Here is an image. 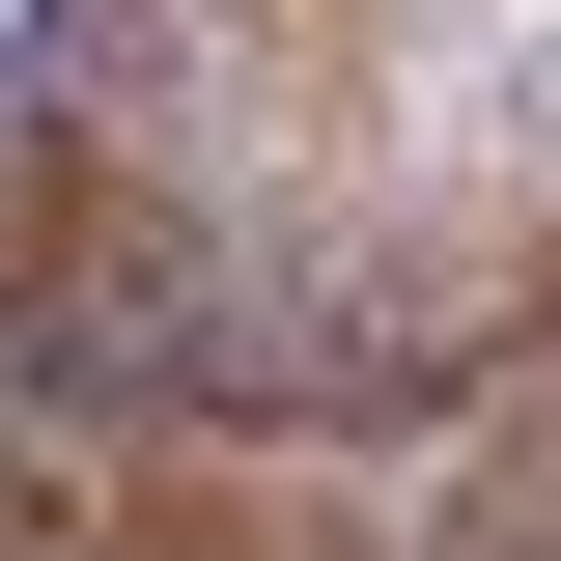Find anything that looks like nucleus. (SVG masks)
<instances>
[{"instance_id": "1", "label": "nucleus", "mask_w": 561, "mask_h": 561, "mask_svg": "<svg viewBox=\"0 0 561 561\" xmlns=\"http://www.w3.org/2000/svg\"><path fill=\"white\" fill-rule=\"evenodd\" d=\"M449 561H561V421H534V449H505L478 505H449Z\"/></svg>"}]
</instances>
